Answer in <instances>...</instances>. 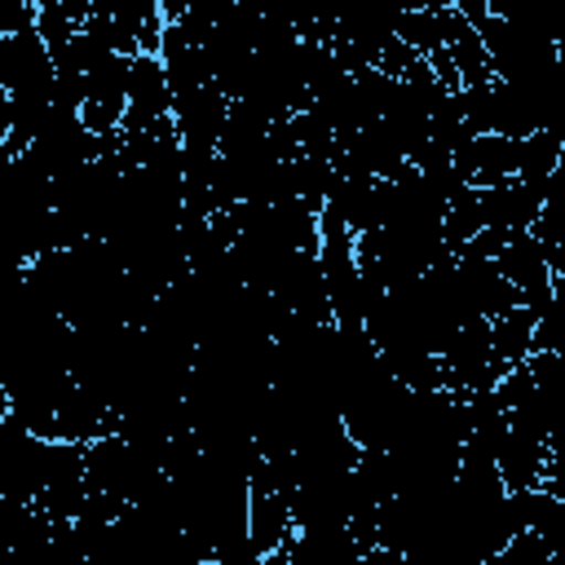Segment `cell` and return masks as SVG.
I'll use <instances>...</instances> for the list:
<instances>
[{"label":"cell","instance_id":"cell-1","mask_svg":"<svg viewBox=\"0 0 565 565\" xmlns=\"http://www.w3.org/2000/svg\"><path fill=\"white\" fill-rule=\"evenodd\" d=\"M177 110L172 102V84H168V66L159 53H137L132 71H128V119L124 132H146L150 124L168 119Z\"/></svg>","mask_w":565,"mask_h":565},{"label":"cell","instance_id":"cell-2","mask_svg":"<svg viewBox=\"0 0 565 565\" xmlns=\"http://www.w3.org/2000/svg\"><path fill=\"white\" fill-rule=\"evenodd\" d=\"M534 322L539 318L525 305H512L508 313L490 318V349H494V358L508 362V366L525 362L534 353Z\"/></svg>","mask_w":565,"mask_h":565},{"label":"cell","instance_id":"cell-3","mask_svg":"<svg viewBox=\"0 0 565 565\" xmlns=\"http://www.w3.org/2000/svg\"><path fill=\"white\" fill-rule=\"evenodd\" d=\"M481 199H477V185H459L450 199H446V216H441V238L450 252H459L477 230H481Z\"/></svg>","mask_w":565,"mask_h":565},{"label":"cell","instance_id":"cell-4","mask_svg":"<svg viewBox=\"0 0 565 565\" xmlns=\"http://www.w3.org/2000/svg\"><path fill=\"white\" fill-rule=\"evenodd\" d=\"M397 40H406L415 53L428 57L433 49L446 44V35H441V13H433V9H406L402 22H397Z\"/></svg>","mask_w":565,"mask_h":565},{"label":"cell","instance_id":"cell-5","mask_svg":"<svg viewBox=\"0 0 565 565\" xmlns=\"http://www.w3.org/2000/svg\"><path fill=\"white\" fill-rule=\"evenodd\" d=\"M35 31L44 35V44H49V53H53V49H62V44L79 31V22H75L62 4H40V13H35Z\"/></svg>","mask_w":565,"mask_h":565},{"label":"cell","instance_id":"cell-6","mask_svg":"<svg viewBox=\"0 0 565 565\" xmlns=\"http://www.w3.org/2000/svg\"><path fill=\"white\" fill-rule=\"evenodd\" d=\"M84 31H93L110 53H124V57H137V53H141V44H137L110 13H88V18H84Z\"/></svg>","mask_w":565,"mask_h":565}]
</instances>
